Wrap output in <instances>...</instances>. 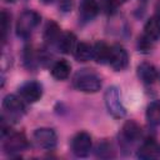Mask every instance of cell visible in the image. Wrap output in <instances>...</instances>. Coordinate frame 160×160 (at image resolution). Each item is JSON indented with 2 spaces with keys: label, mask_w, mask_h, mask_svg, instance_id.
I'll use <instances>...</instances> for the list:
<instances>
[{
  "label": "cell",
  "mask_w": 160,
  "mask_h": 160,
  "mask_svg": "<svg viewBox=\"0 0 160 160\" xmlns=\"http://www.w3.org/2000/svg\"><path fill=\"white\" fill-rule=\"evenodd\" d=\"M74 55H75V59L78 61L85 62L92 58V46L88 42H84V41L79 42L74 50Z\"/></svg>",
  "instance_id": "d6986e66"
},
{
  "label": "cell",
  "mask_w": 160,
  "mask_h": 160,
  "mask_svg": "<svg viewBox=\"0 0 160 160\" xmlns=\"http://www.w3.org/2000/svg\"><path fill=\"white\" fill-rule=\"evenodd\" d=\"M110 56V46L105 44L104 41H98L92 46V58L99 64H106L109 62Z\"/></svg>",
  "instance_id": "5bb4252c"
},
{
  "label": "cell",
  "mask_w": 160,
  "mask_h": 160,
  "mask_svg": "<svg viewBox=\"0 0 160 160\" xmlns=\"http://www.w3.org/2000/svg\"><path fill=\"white\" fill-rule=\"evenodd\" d=\"M74 86L88 94L98 92L101 88V80L94 71H90L89 69H82L76 72L74 76Z\"/></svg>",
  "instance_id": "6da1fadb"
},
{
  "label": "cell",
  "mask_w": 160,
  "mask_h": 160,
  "mask_svg": "<svg viewBox=\"0 0 160 160\" xmlns=\"http://www.w3.org/2000/svg\"><path fill=\"white\" fill-rule=\"evenodd\" d=\"M56 42H58V49L61 52H64V54L72 52L75 50L76 45H78L76 44V36L72 32H70V31L61 34Z\"/></svg>",
  "instance_id": "7c38bea8"
},
{
  "label": "cell",
  "mask_w": 160,
  "mask_h": 160,
  "mask_svg": "<svg viewBox=\"0 0 160 160\" xmlns=\"http://www.w3.org/2000/svg\"><path fill=\"white\" fill-rule=\"evenodd\" d=\"M160 156V146L155 140H146L138 150V158L140 159H155Z\"/></svg>",
  "instance_id": "30bf717a"
},
{
  "label": "cell",
  "mask_w": 160,
  "mask_h": 160,
  "mask_svg": "<svg viewBox=\"0 0 160 160\" xmlns=\"http://www.w3.org/2000/svg\"><path fill=\"white\" fill-rule=\"evenodd\" d=\"M105 106L108 109V112L114 119H122L126 115V110L120 100V92L116 86H110L105 91L104 95Z\"/></svg>",
  "instance_id": "3957f363"
},
{
  "label": "cell",
  "mask_w": 160,
  "mask_h": 160,
  "mask_svg": "<svg viewBox=\"0 0 160 160\" xmlns=\"http://www.w3.org/2000/svg\"><path fill=\"white\" fill-rule=\"evenodd\" d=\"M61 32H60V28L55 21H49L45 26L44 30V40L46 42H55L59 40Z\"/></svg>",
  "instance_id": "ffe728a7"
},
{
  "label": "cell",
  "mask_w": 160,
  "mask_h": 160,
  "mask_svg": "<svg viewBox=\"0 0 160 160\" xmlns=\"http://www.w3.org/2000/svg\"><path fill=\"white\" fill-rule=\"evenodd\" d=\"M122 136L128 140V141H135L141 136V128L140 125L134 121V120H128L124 125H122V130H121Z\"/></svg>",
  "instance_id": "4fadbf2b"
},
{
  "label": "cell",
  "mask_w": 160,
  "mask_h": 160,
  "mask_svg": "<svg viewBox=\"0 0 160 160\" xmlns=\"http://www.w3.org/2000/svg\"><path fill=\"white\" fill-rule=\"evenodd\" d=\"M40 22V15L36 11L32 10H25L22 11L16 21V34L18 36L22 39H28L34 29L39 25Z\"/></svg>",
  "instance_id": "7a4b0ae2"
},
{
  "label": "cell",
  "mask_w": 160,
  "mask_h": 160,
  "mask_svg": "<svg viewBox=\"0 0 160 160\" xmlns=\"http://www.w3.org/2000/svg\"><path fill=\"white\" fill-rule=\"evenodd\" d=\"M91 136L85 131L78 132L71 140V150L78 158H86L91 150Z\"/></svg>",
  "instance_id": "277c9868"
},
{
  "label": "cell",
  "mask_w": 160,
  "mask_h": 160,
  "mask_svg": "<svg viewBox=\"0 0 160 160\" xmlns=\"http://www.w3.org/2000/svg\"><path fill=\"white\" fill-rule=\"evenodd\" d=\"M0 22H1V40L5 41L8 30L10 28V15L8 14L6 10H2L1 11V21Z\"/></svg>",
  "instance_id": "44dd1931"
},
{
  "label": "cell",
  "mask_w": 160,
  "mask_h": 160,
  "mask_svg": "<svg viewBox=\"0 0 160 160\" xmlns=\"http://www.w3.org/2000/svg\"><path fill=\"white\" fill-rule=\"evenodd\" d=\"M71 66L66 60H59L56 61L51 68V75L56 80H65L70 75Z\"/></svg>",
  "instance_id": "e0dca14e"
},
{
  "label": "cell",
  "mask_w": 160,
  "mask_h": 160,
  "mask_svg": "<svg viewBox=\"0 0 160 160\" xmlns=\"http://www.w3.org/2000/svg\"><path fill=\"white\" fill-rule=\"evenodd\" d=\"M41 1H42L44 4H50V2H52L54 0H41Z\"/></svg>",
  "instance_id": "d4e9b609"
},
{
  "label": "cell",
  "mask_w": 160,
  "mask_h": 160,
  "mask_svg": "<svg viewBox=\"0 0 160 160\" xmlns=\"http://www.w3.org/2000/svg\"><path fill=\"white\" fill-rule=\"evenodd\" d=\"M142 35L151 41H156L160 38V21L154 15L146 21Z\"/></svg>",
  "instance_id": "9a60e30c"
},
{
  "label": "cell",
  "mask_w": 160,
  "mask_h": 160,
  "mask_svg": "<svg viewBox=\"0 0 160 160\" xmlns=\"http://www.w3.org/2000/svg\"><path fill=\"white\" fill-rule=\"evenodd\" d=\"M34 140L38 144V146L50 150L56 146L58 136L55 131L50 128H40L34 131Z\"/></svg>",
  "instance_id": "8992f818"
},
{
  "label": "cell",
  "mask_w": 160,
  "mask_h": 160,
  "mask_svg": "<svg viewBox=\"0 0 160 160\" xmlns=\"http://www.w3.org/2000/svg\"><path fill=\"white\" fill-rule=\"evenodd\" d=\"M99 12V4L96 0H82L81 2V18L85 21L94 19Z\"/></svg>",
  "instance_id": "2e32d148"
},
{
  "label": "cell",
  "mask_w": 160,
  "mask_h": 160,
  "mask_svg": "<svg viewBox=\"0 0 160 160\" xmlns=\"http://www.w3.org/2000/svg\"><path fill=\"white\" fill-rule=\"evenodd\" d=\"M125 0H104V6L105 10L108 11H114L118 6H120Z\"/></svg>",
  "instance_id": "603a6c76"
},
{
  "label": "cell",
  "mask_w": 160,
  "mask_h": 160,
  "mask_svg": "<svg viewBox=\"0 0 160 160\" xmlns=\"http://www.w3.org/2000/svg\"><path fill=\"white\" fill-rule=\"evenodd\" d=\"M4 1H6V2H14L15 0H4Z\"/></svg>",
  "instance_id": "484cf974"
},
{
  "label": "cell",
  "mask_w": 160,
  "mask_h": 160,
  "mask_svg": "<svg viewBox=\"0 0 160 160\" xmlns=\"http://www.w3.org/2000/svg\"><path fill=\"white\" fill-rule=\"evenodd\" d=\"M2 109L12 116H19L24 114L25 105H24L22 98H19L18 95H14V94L6 95L2 100Z\"/></svg>",
  "instance_id": "9c48e42d"
},
{
  "label": "cell",
  "mask_w": 160,
  "mask_h": 160,
  "mask_svg": "<svg viewBox=\"0 0 160 160\" xmlns=\"http://www.w3.org/2000/svg\"><path fill=\"white\" fill-rule=\"evenodd\" d=\"M138 75L145 84H154L158 79V70L150 62H141L138 66Z\"/></svg>",
  "instance_id": "8fae6325"
},
{
  "label": "cell",
  "mask_w": 160,
  "mask_h": 160,
  "mask_svg": "<svg viewBox=\"0 0 160 160\" xmlns=\"http://www.w3.org/2000/svg\"><path fill=\"white\" fill-rule=\"evenodd\" d=\"M29 145L26 136L22 132H12L4 142V150L6 152H19L26 149Z\"/></svg>",
  "instance_id": "ba28073f"
},
{
  "label": "cell",
  "mask_w": 160,
  "mask_h": 160,
  "mask_svg": "<svg viewBox=\"0 0 160 160\" xmlns=\"http://www.w3.org/2000/svg\"><path fill=\"white\" fill-rule=\"evenodd\" d=\"M146 120L152 126L160 125V100L151 101L146 108Z\"/></svg>",
  "instance_id": "ac0fdd59"
},
{
  "label": "cell",
  "mask_w": 160,
  "mask_h": 160,
  "mask_svg": "<svg viewBox=\"0 0 160 160\" xmlns=\"http://www.w3.org/2000/svg\"><path fill=\"white\" fill-rule=\"evenodd\" d=\"M152 42L151 40H149L148 38H145L144 35L141 38H139V51L141 52H149L152 48Z\"/></svg>",
  "instance_id": "7402d4cb"
},
{
  "label": "cell",
  "mask_w": 160,
  "mask_h": 160,
  "mask_svg": "<svg viewBox=\"0 0 160 160\" xmlns=\"http://www.w3.org/2000/svg\"><path fill=\"white\" fill-rule=\"evenodd\" d=\"M109 64L116 71L124 70L128 66V64H129V55H128L126 50L121 45L115 44V45L110 46Z\"/></svg>",
  "instance_id": "5b68a950"
},
{
  "label": "cell",
  "mask_w": 160,
  "mask_h": 160,
  "mask_svg": "<svg viewBox=\"0 0 160 160\" xmlns=\"http://www.w3.org/2000/svg\"><path fill=\"white\" fill-rule=\"evenodd\" d=\"M154 16L160 21V0L155 4V12H154Z\"/></svg>",
  "instance_id": "cb8c5ba5"
},
{
  "label": "cell",
  "mask_w": 160,
  "mask_h": 160,
  "mask_svg": "<svg viewBox=\"0 0 160 160\" xmlns=\"http://www.w3.org/2000/svg\"><path fill=\"white\" fill-rule=\"evenodd\" d=\"M19 92L28 102H36L42 96V86L36 81H28L20 86Z\"/></svg>",
  "instance_id": "52a82bcc"
}]
</instances>
